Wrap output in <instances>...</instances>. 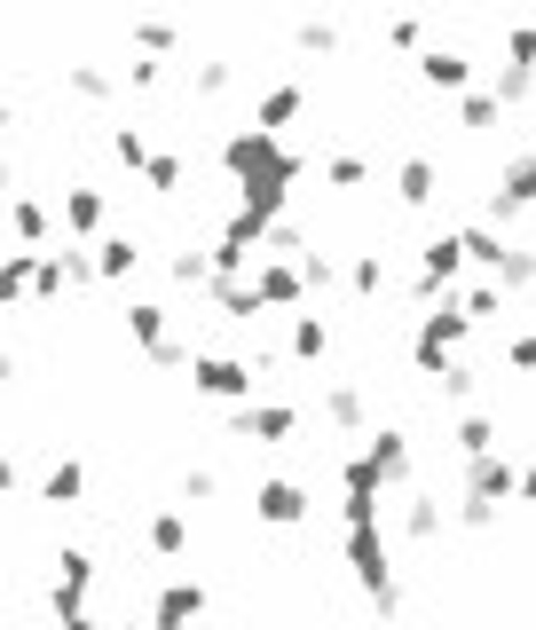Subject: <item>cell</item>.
<instances>
[{
  "mask_svg": "<svg viewBox=\"0 0 536 630\" xmlns=\"http://www.w3.org/2000/svg\"><path fill=\"white\" fill-rule=\"evenodd\" d=\"M221 158H229V173H237V190H245V206H237V213L268 229V221L285 213V190L300 182V158H292V150H285L277 134H260V127H237Z\"/></svg>",
  "mask_w": 536,
  "mask_h": 630,
  "instance_id": "obj_1",
  "label": "cell"
},
{
  "mask_svg": "<svg viewBox=\"0 0 536 630\" xmlns=\"http://www.w3.org/2000/svg\"><path fill=\"white\" fill-rule=\"evenodd\" d=\"M458 339H466V316H458V292H450V300H434L426 323H418V347H410V354H418V371L441 379V371H450V347H458Z\"/></svg>",
  "mask_w": 536,
  "mask_h": 630,
  "instance_id": "obj_2",
  "label": "cell"
},
{
  "mask_svg": "<svg viewBox=\"0 0 536 630\" xmlns=\"http://www.w3.org/2000/svg\"><path fill=\"white\" fill-rule=\"evenodd\" d=\"M505 497H513V466H505V458H482V466L466 473V497H458V520H466V528H489V520L505 512Z\"/></svg>",
  "mask_w": 536,
  "mask_h": 630,
  "instance_id": "obj_3",
  "label": "cell"
},
{
  "mask_svg": "<svg viewBox=\"0 0 536 630\" xmlns=\"http://www.w3.org/2000/svg\"><path fill=\"white\" fill-rule=\"evenodd\" d=\"M206 614V583H190V576H173L166 591H158V614H150V630H190Z\"/></svg>",
  "mask_w": 536,
  "mask_h": 630,
  "instance_id": "obj_4",
  "label": "cell"
},
{
  "mask_svg": "<svg viewBox=\"0 0 536 630\" xmlns=\"http://www.w3.org/2000/svg\"><path fill=\"white\" fill-rule=\"evenodd\" d=\"M292 426H300L292 402H245V410L229 418V433H245V441H285Z\"/></svg>",
  "mask_w": 536,
  "mask_h": 630,
  "instance_id": "obj_5",
  "label": "cell"
},
{
  "mask_svg": "<svg viewBox=\"0 0 536 630\" xmlns=\"http://www.w3.org/2000/svg\"><path fill=\"white\" fill-rule=\"evenodd\" d=\"M300 292H308V277H300V268H292V260H268V252H260L252 300H260V308H300Z\"/></svg>",
  "mask_w": 536,
  "mask_h": 630,
  "instance_id": "obj_6",
  "label": "cell"
},
{
  "mask_svg": "<svg viewBox=\"0 0 536 630\" xmlns=\"http://www.w3.org/2000/svg\"><path fill=\"white\" fill-rule=\"evenodd\" d=\"M260 379L245 363H229V354H198V394H221V402H245Z\"/></svg>",
  "mask_w": 536,
  "mask_h": 630,
  "instance_id": "obj_7",
  "label": "cell"
},
{
  "mask_svg": "<svg viewBox=\"0 0 536 630\" xmlns=\"http://www.w3.org/2000/svg\"><path fill=\"white\" fill-rule=\"evenodd\" d=\"M260 520H277V528H300L308 520V497H300V481H260Z\"/></svg>",
  "mask_w": 536,
  "mask_h": 630,
  "instance_id": "obj_8",
  "label": "cell"
},
{
  "mask_svg": "<svg viewBox=\"0 0 536 630\" xmlns=\"http://www.w3.org/2000/svg\"><path fill=\"white\" fill-rule=\"evenodd\" d=\"M520 206H536V158H513V166H505V182H497V198H489L497 221L520 213Z\"/></svg>",
  "mask_w": 536,
  "mask_h": 630,
  "instance_id": "obj_9",
  "label": "cell"
},
{
  "mask_svg": "<svg viewBox=\"0 0 536 630\" xmlns=\"http://www.w3.org/2000/svg\"><path fill=\"white\" fill-rule=\"evenodd\" d=\"M292 111H300V79H285V87H268V96H260V119H252V127H260V134H277V127H285Z\"/></svg>",
  "mask_w": 536,
  "mask_h": 630,
  "instance_id": "obj_10",
  "label": "cell"
},
{
  "mask_svg": "<svg viewBox=\"0 0 536 630\" xmlns=\"http://www.w3.org/2000/svg\"><path fill=\"white\" fill-rule=\"evenodd\" d=\"M395 182H403V190H395L403 206H426V198H434V158H403Z\"/></svg>",
  "mask_w": 536,
  "mask_h": 630,
  "instance_id": "obj_11",
  "label": "cell"
},
{
  "mask_svg": "<svg viewBox=\"0 0 536 630\" xmlns=\"http://www.w3.org/2000/svg\"><path fill=\"white\" fill-rule=\"evenodd\" d=\"M182 544H190V520H182V512H150V552H166V560H173Z\"/></svg>",
  "mask_w": 536,
  "mask_h": 630,
  "instance_id": "obj_12",
  "label": "cell"
},
{
  "mask_svg": "<svg viewBox=\"0 0 536 630\" xmlns=\"http://www.w3.org/2000/svg\"><path fill=\"white\" fill-rule=\"evenodd\" d=\"M426 79H434V87H466V79H474V63H466L458 48H434V56H426Z\"/></svg>",
  "mask_w": 536,
  "mask_h": 630,
  "instance_id": "obj_13",
  "label": "cell"
},
{
  "mask_svg": "<svg viewBox=\"0 0 536 630\" xmlns=\"http://www.w3.org/2000/svg\"><path fill=\"white\" fill-rule=\"evenodd\" d=\"M331 347V331H324V316H292V354L300 363H316V354Z\"/></svg>",
  "mask_w": 536,
  "mask_h": 630,
  "instance_id": "obj_14",
  "label": "cell"
},
{
  "mask_svg": "<svg viewBox=\"0 0 536 630\" xmlns=\"http://www.w3.org/2000/svg\"><path fill=\"white\" fill-rule=\"evenodd\" d=\"M127 331H135L142 347H158V339H166V308H158V300H135V308H127Z\"/></svg>",
  "mask_w": 536,
  "mask_h": 630,
  "instance_id": "obj_15",
  "label": "cell"
},
{
  "mask_svg": "<svg viewBox=\"0 0 536 630\" xmlns=\"http://www.w3.org/2000/svg\"><path fill=\"white\" fill-rule=\"evenodd\" d=\"M489 441H497V433H489V418H458V458H466V466H482V458H489Z\"/></svg>",
  "mask_w": 536,
  "mask_h": 630,
  "instance_id": "obj_16",
  "label": "cell"
},
{
  "mask_svg": "<svg viewBox=\"0 0 536 630\" xmlns=\"http://www.w3.org/2000/svg\"><path fill=\"white\" fill-rule=\"evenodd\" d=\"M79 489H87V473H79V466H56V473H48V489H40V497H48V504H71V497H79Z\"/></svg>",
  "mask_w": 536,
  "mask_h": 630,
  "instance_id": "obj_17",
  "label": "cell"
},
{
  "mask_svg": "<svg viewBox=\"0 0 536 630\" xmlns=\"http://www.w3.org/2000/svg\"><path fill=\"white\" fill-rule=\"evenodd\" d=\"M324 410H331V426H355V418H364V394H355V387H331Z\"/></svg>",
  "mask_w": 536,
  "mask_h": 630,
  "instance_id": "obj_18",
  "label": "cell"
},
{
  "mask_svg": "<svg viewBox=\"0 0 536 630\" xmlns=\"http://www.w3.org/2000/svg\"><path fill=\"white\" fill-rule=\"evenodd\" d=\"M458 119H466V134L497 127V96H466V103H458Z\"/></svg>",
  "mask_w": 536,
  "mask_h": 630,
  "instance_id": "obj_19",
  "label": "cell"
},
{
  "mask_svg": "<svg viewBox=\"0 0 536 630\" xmlns=\"http://www.w3.org/2000/svg\"><path fill=\"white\" fill-rule=\"evenodd\" d=\"M63 213H71V229H96V221H103V198H96V190H71Z\"/></svg>",
  "mask_w": 536,
  "mask_h": 630,
  "instance_id": "obj_20",
  "label": "cell"
},
{
  "mask_svg": "<svg viewBox=\"0 0 536 630\" xmlns=\"http://www.w3.org/2000/svg\"><path fill=\"white\" fill-rule=\"evenodd\" d=\"M135 260H142V252H135V244H127V237H111V244H103V260H96V268H103V277H127V268H135Z\"/></svg>",
  "mask_w": 536,
  "mask_h": 630,
  "instance_id": "obj_21",
  "label": "cell"
},
{
  "mask_svg": "<svg viewBox=\"0 0 536 630\" xmlns=\"http://www.w3.org/2000/svg\"><path fill=\"white\" fill-rule=\"evenodd\" d=\"M142 173H150V190H182V158H173V150H166V158H150Z\"/></svg>",
  "mask_w": 536,
  "mask_h": 630,
  "instance_id": "obj_22",
  "label": "cell"
},
{
  "mask_svg": "<svg viewBox=\"0 0 536 630\" xmlns=\"http://www.w3.org/2000/svg\"><path fill=\"white\" fill-rule=\"evenodd\" d=\"M71 87H79V96H111V79H103L96 63H79V71H71Z\"/></svg>",
  "mask_w": 536,
  "mask_h": 630,
  "instance_id": "obj_23",
  "label": "cell"
},
{
  "mask_svg": "<svg viewBox=\"0 0 536 630\" xmlns=\"http://www.w3.org/2000/svg\"><path fill=\"white\" fill-rule=\"evenodd\" d=\"M379 284H387V268L364 252V260H355V292H379Z\"/></svg>",
  "mask_w": 536,
  "mask_h": 630,
  "instance_id": "obj_24",
  "label": "cell"
},
{
  "mask_svg": "<svg viewBox=\"0 0 536 630\" xmlns=\"http://www.w3.org/2000/svg\"><path fill=\"white\" fill-rule=\"evenodd\" d=\"M434 528H441V512H434V497H418L410 504V536H434Z\"/></svg>",
  "mask_w": 536,
  "mask_h": 630,
  "instance_id": "obj_25",
  "label": "cell"
},
{
  "mask_svg": "<svg viewBox=\"0 0 536 630\" xmlns=\"http://www.w3.org/2000/svg\"><path fill=\"white\" fill-rule=\"evenodd\" d=\"M182 489H190V504H206V497H214V489H221V481H214V473H206V466H190V481H182Z\"/></svg>",
  "mask_w": 536,
  "mask_h": 630,
  "instance_id": "obj_26",
  "label": "cell"
},
{
  "mask_svg": "<svg viewBox=\"0 0 536 630\" xmlns=\"http://www.w3.org/2000/svg\"><path fill=\"white\" fill-rule=\"evenodd\" d=\"M513 371H536V331H520V339H513Z\"/></svg>",
  "mask_w": 536,
  "mask_h": 630,
  "instance_id": "obj_27",
  "label": "cell"
},
{
  "mask_svg": "<svg viewBox=\"0 0 536 630\" xmlns=\"http://www.w3.org/2000/svg\"><path fill=\"white\" fill-rule=\"evenodd\" d=\"M513 497H528V504H536V466H528V473H513Z\"/></svg>",
  "mask_w": 536,
  "mask_h": 630,
  "instance_id": "obj_28",
  "label": "cell"
}]
</instances>
